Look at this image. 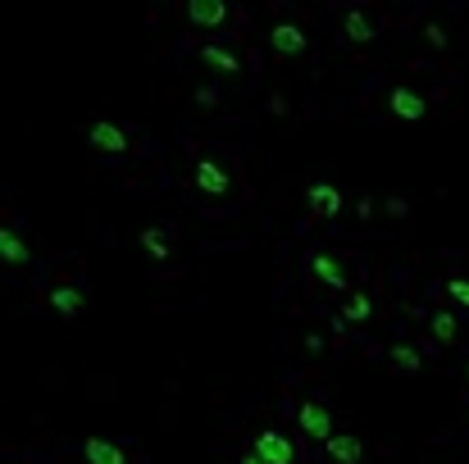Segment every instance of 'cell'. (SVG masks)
Here are the masks:
<instances>
[{
	"label": "cell",
	"instance_id": "cell-20",
	"mask_svg": "<svg viewBox=\"0 0 469 464\" xmlns=\"http://www.w3.org/2000/svg\"><path fill=\"white\" fill-rule=\"evenodd\" d=\"M447 296H451L460 309H469V278H447Z\"/></svg>",
	"mask_w": 469,
	"mask_h": 464
},
{
	"label": "cell",
	"instance_id": "cell-27",
	"mask_svg": "<svg viewBox=\"0 0 469 464\" xmlns=\"http://www.w3.org/2000/svg\"><path fill=\"white\" fill-rule=\"evenodd\" d=\"M465 387H469V360H465Z\"/></svg>",
	"mask_w": 469,
	"mask_h": 464
},
{
	"label": "cell",
	"instance_id": "cell-18",
	"mask_svg": "<svg viewBox=\"0 0 469 464\" xmlns=\"http://www.w3.org/2000/svg\"><path fill=\"white\" fill-rule=\"evenodd\" d=\"M342 319L346 324H369L374 319V296L369 292H351L346 305H342Z\"/></svg>",
	"mask_w": 469,
	"mask_h": 464
},
{
	"label": "cell",
	"instance_id": "cell-26",
	"mask_svg": "<svg viewBox=\"0 0 469 464\" xmlns=\"http://www.w3.org/2000/svg\"><path fill=\"white\" fill-rule=\"evenodd\" d=\"M242 464H264V460H255V455H247V460H242Z\"/></svg>",
	"mask_w": 469,
	"mask_h": 464
},
{
	"label": "cell",
	"instance_id": "cell-6",
	"mask_svg": "<svg viewBox=\"0 0 469 464\" xmlns=\"http://www.w3.org/2000/svg\"><path fill=\"white\" fill-rule=\"evenodd\" d=\"M46 305L55 309L60 319H77V315L87 309V292L77 287V283H55V287H51V296H46Z\"/></svg>",
	"mask_w": 469,
	"mask_h": 464
},
{
	"label": "cell",
	"instance_id": "cell-25",
	"mask_svg": "<svg viewBox=\"0 0 469 464\" xmlns=\"http://www.w3.org/2000/svg\"><path fill=\"white\" fill-rule=\"evenodd\" d=\"M356 214H360V219H369V214H374V201H369V196H360V201H356Z\"/></svg>",
	"mask_w": 469,
	"mask_h": 464
},
{
	"label": "cell",
	"instance_id": "cell-17",
	"mask_svg": "<svg viewBox=\"0 0 469 464\" xmlns=\"http://www.w3.org/2000/svg\"><path fill=\"white\" fill-rule=\"evenodd\" d=\"M428 332H433V341L451 346L460 337V319L451 315V309H433V315H428Z\"/></svg>",
	"mask_w": 469,
	"mask_h": 464
},
{
	"label": "cell",
	"instance_id": "cell-24",
	"mask_svg": "<svg viewBox=\"0 0 469 464\" xmlns=\"http://www.w3.org/2000/svg\"><path fill=\"white\" fill-rule=\"evenodd\" d=\"M301 346H305L310 356H324V337H319V332H305V341H301Z\"/></svg>",
	"mask_w": 469,
	"mask_h": 464
},
{
	"label": "cell",
	"instance_id": "cell-7",
	"mask_svg": "<svg viewBox=\"0 0 469 464\" xmlns=\"http://www.w3.org/2000/svg\"><path fill=\"white\" fill-rule=\"evenodd\" d=\"M269 46L279 51V55H305V28L301 23H292V19H283V23H273L269 28Z\"/></svg>",
	"mask_w": 469,
	"mask_h": 464
},
{
	"label": "cell",
	"instance_id": "cell-22",
	"mask_svg": "<svg viewBox=\"0 0 469 464\" xmlns=\"http://www.w3.org/2000/svg\"><path fill=\"white\" fill-rule=\"evenodd\" d=\"M197 105H201V109H214V105H219V92H214V87H197Z\"/></svg>",
	"mask_w": 469,
	"mask_h": 464
},
{
	"label": "cell",
	"instance_id": "cell-2",
	"mask_svg": "<svg viewBox=\"0 0 469 464\" xmlns=\"http://www.w3.org/2000/svg\"><path fill=\"white\" fill-rule=\"evenodd\" d=\"M191 182H197L201 196H214V201L232 191V173H228L219 160H210V155H201V160H197V169H191Z\"/></svg>",
	"mask_w": 469,
	"mask_h": 464
},
{
	"label": "cell",
	"instance_id": "cell-16",
	"mask_svg": "<svg viewBox=\"0 0 469 464\" xmlns=\"http://www.w3.org/2000/svg\"><path fill=\"white\" fill-rule=\"evenodd\" d=\"M0 260H5V264H28L32 260V246L19 237L14 228H5V223H0Z\"/></svg>",
	"mask_w": 469,
	"mask_h": 464
},
{
	"label": "cell",
	"instance_id": "cell-15",
	"mask_svg": "<svg viewBox=\"0 0 469 464\" xmlns=\"http://www.w3.org/2000/svg\"><path fill=\"white\" fill-rule=\"evenodd\" d=\"M137 242H142V251H146V255H150L155 264H165V260L174 255V242H169V232H165L160 223L142 228V237H137Z\"/></svg>",
	"mask_w": 469,
	"mask_h": 464
},
{
	"label": "cell",
	"instance_id": "cell-10",
	"mask_svg": "<svg viewBox=\"0 0 469 464\" xmlns=\"http://www.w3.org/2000/svg\"><path fill=\"white\" fill-rule=\"evenodd\" d=\"M324 451H328L333 464H360V460H365V446H360L356 433H333V437L324 442Z\"/></svg>",
	"mask_w": 469,
	"mask_h": 464
},
{
	"label": "cell",
	"instance_id": "cell-19",
	"mask_svg": "<svg viewBox=\"0 0 469 464\" xmlns=\"http://www.w3.org/2000/svg\"><path fill=\"white\" fill-rule=\"evenodd\" d=\"M387 356H392V364H397L401 373H419V369H424V356L415 351L410 341H397V346H392V351H387Z\"/></svg>",
	"mask_w": 469,
	"mask_h": 464
},
{
	"label": "cell",
	"instance_id": "cell-13",
	"mask_svg": "<svg viewBox=\"0 0 469 464\" xmlns=\"http://www.w3.org/2000/svg\"><path fill=\"white\" fill-rule=\"evenodd\" d=\"M342 32H346V42H356V46H369L378 36V28H374V19L365 10H346L342 14Z\"/></svg>",
	"mask_w": 469,
	"mask_h": 464
},
{
	"label": "cell",
	"instance_id": "cell-12",
	"mask_svg": "<svg viewBox=\"0 0 469 464\" xmlns=\"http://www.w3.org/2000/svg\"><path fill=\"white\" fill-rule=\"evenodd\" d=\"M83 460L87 464H128V451L109 437H87L83 442Z\"/></svg>",
	"mask_w": 469,
	"mask_h": 464
},
{
	"label": "cell",
	"instance_id": "cell-21",
	"mask_svg": "<svg viewBox=\"0 0 469 464\" xmlns=\"http://www.w3.org/2000/svg\"><path fill=\"white\" fill-rule=\"evenodd\" d=\"M424 42L433 46V51H447V28H442V23H428V28H424Z\"/></svg>",
	"mask_w": 469,
	"mask_h": 464
},
{
	"label": "cell",
	"instance_id": "cell-8",
	"mask_svg": "<svg viewBox=\"0 0 469 464\" xmlns=\"http://www.w3.org/2000/svg\"><path fill=\"white\" fill-rule=\"evenodd\" d=\"M305 205L315 210L319 219H337L342 214V191L333 182H310L305 187Z\"/></svg>",
	"mask_w": 469,
	"mask_h": 464
},
{
	"label": "cell",
	"instance_id": "cell-5",
	"mask_svg": "<svg viewBox=\"0 0 469 464\" xmlns=\"http://www.w3.org/2000/svg\"><path fill=\"white\" fill-rule=\"evenodd\" d=\"M387 109H392V119H401V124H419L428 114V100L415 87H392L387 92Z\"/></svg>",
	"mask_w": 469,
	"mask_h": 464
},
{
	"label": "cell",
	"instance_id": "cell-23",
	"mask_svg": "<svg viewBox=\"0 0 469 464\" xmlns=\"http://www.w3.org/2000/svg\"><path fill=\"white\" fill-rule=\"evenodd\" d=\"M383 210L392 214V219H406V214H410V205H406L401 196H387V205H383Z\"/></svg>",
	"mask_w": 469,
	"mask_h": 464
},
{
	"label": "cell",
	"instance_id": "cell-1",
	"mask_svg": "<svg viewBox=\"0 0 469 464\" xmlns=\"http://www.w3.org/2000/svg\"><path fill=\"white\" fill-rule=\"evenodd\" d=\"M251 455L264 460V464H296V442L287 433H279V428H260Z\"/></svg>",
	"mask_w": 469,
	"mask_h": 464
},
{
	"label": "cell",
	"instance_id": "cell-9",
	"mask_svg": "<svg viewBox=\"0 0 469 464\" xmlns=\"http://www.w3.org/2000/svg\"><path fill=\"white\" fill-rule=\"evenodd\" d=\"M310 274H315L328 292H346V264L337 255H328V251H319L315 260H310Z\"/></svg>",
	"mask_w": 469,
	"mask_h": 464
},
{
	"label": "cell",
	"instance_id": "cell-11",
	"mask_svg": "<svg viewBox=\"0 0 469 464\" xmlns=\"http://www.w3.org/2000/svg\"><path fill=\"white\" fill-rule=\"evenodd\" d=\"M201 64H206L210 73H219V77H232V73L242 68L238 51H228V46H219V42H206V46H201Z\"/></svg>",
	"mask_w": 469,
	"mask_h": 464
},
{
	"label": "cell",
	"instance_id": "cell-4",
	"mask_svg": "<svg viewBox=\"0 0 469 464\" xmlns=\"http://www.w3.org/2000/svg\"><path fill=\"white\" fill-rule=\"evenodd\" d=\"M296 428H301L305 437H315V442H328V437H333V414H328V405L301 401V405H296Z\"/></svg>",
	"mask_w": 469,
	"mask_h": 464
},
{
	"label": "cell",
	"instance_id": "cell-3",
	"mask_svg": "<svg viewBox=\"0 0 469 464\" xmlns=\"http://www.w3.org/2000/svg\"><path fill=\"white\" fill-rule=\"evenodd\" d=\"M87 141H92V150H105V155H128V150H133L128 128L109 124V119H96V124L87 128Z\"/></svg>",
	"mask_w": 469,
	"mask_h": 464
},
{
	"label": "cell",
	"instance_id": "cell-14",
	"mask_svg": "<svg viewBox=\"0 0 469 464\" xmlns=\"http://www.w3.org/2000/svg\"><path fill=\"white\" fill-rule=\"evenodd\" d=\"M187 19L197 28H223L228 23V5H223V0H191Z\"/></svg>",
	"mask_w": 469,
	"mask_h": 464
}]
</instances>
